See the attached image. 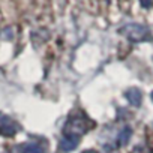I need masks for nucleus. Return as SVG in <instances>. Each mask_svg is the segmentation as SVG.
I'll return each mask as SVG.
<instances>
[{
    "instance_id": "nucleus-9",
    "label": "nucleus",
    "mask_w": 153,
    "mask_h": 153,
    "mask_svg": "<svg viewBox=\"0 0 153 153\" xmlns=\"http://www.w3.org/2000/svg\"><path fill=\"white\" fill-rule=\"evenodd\" d=\"M83 153H98V152L96 150H84Z\"/></svg>"
},
{
    "instance_id": "nucleus-1",
    "label": "nucleus",
    "mask_w": 153,
    "mask_h": 153,
    "mask_svg": "<svg viewBox=\"0 0 153 153\" xmlns=\"http://www.w3.org/2000/svg\"><path fill=\"white\" fill-rule=\"evenodd\" d=\"M120 33L125 35L132 42H144V41L150 39L149 29L146 26H141V24H137V23H131V24L123 26L120 29Z\"/></svg>"
},
{
    "instance_id": "nucleus-2",
    "label": "nucleus",
    "mask_w": 153,
    "mask_h": 153,
    "mask_svg": "<svg viewBox=\"0 0 153 153\" xmlns=\"http://www.w3.org/2000/svg\"><path fill=\"white\" fill-rule=\"evenodd\" d=\"M17 132H18L17 123L11 117H8V116L0 113V135H3V137H14Z\"/></svg>"
},
{
    "instance_id": "nucleus-10",
    "label": "nucleus",
    "mask_w": 153,
    "mask_h": 153,
    "mask_svg": "<svg viewBox=\"0 0 153 153\" xmlns=\"http://www.w3.org/2000/svg\"><path fill=\"white\" fill-rule=\"evenodd\" d=\"M150 98H152V101H153V92H152V95H150Z\"/></svg>"
},
{
    "instance_id": "nucleus-3",
    "label": "nucleus",
    "mask_w": 153,
    "mask_h": 153,
    "mask_svg": "<svg viewBox=\"0 0 153 153\" xmlns=\"http://www.w3.org/2000/svg\"><path fill=\"white\" fill-rule=\"evenodd\" d=\"M78 141H80V135H76V134H68V135H65L60 140V149L65 150V152H72L74 149H76Z\"/></svg>"
},
{
    "instance_id": "nucleus-6",
    "label": "nucleus",
    "mask_w": 153,
    "mask_h": 153,
    "mask_svg": "<svg viewBox=\"0 0 153 153\" xmlns=\"http://www.w3.org/2000/svg\"><path fill=\"white\" fill-rule=\"evenodd\" d=\"M131 135H132V132H131V128H125L123 131H122V134H120V137H122V141H123V144L131 138Z\"/></svg>"
},
{
    "instance_id": "nucleus-4",
    "label": "nucleus",
    "mask_w": 153,
    "mask_h": 153,
    "mask_svg": "<svg viewBox=\"0 0 153 153\" xmlns=\"http://www.w3.org/2000/svg\"><path fill=\"white\" fill-rule=\"evenodd\" d=\"M125 96H126V99L129 101L131 105H134V107H140V105H141L143 95H141V90H140V89H137V87H131V89L126 90Z\"/></svg>"
},
{
    "instance_id": "nucleus-5",
    "label": "nucleus",
    "mask_w": 153,
    "mask_h": 153,
    "mask_svg": "<svg viewBox=\"0 0 153 153\" xmlns=\"http://www.w3.org/2000/svg\"><path fill=\"white\" fill-rule=\"evenodd\" d=\"M23 153H45V149L39 143H27L23 146Z\"/></svg>"
},
{
    "instance_id": "nucleus-7",
    "label": "nucleus",
    "mask_w": 153,
    "mask_h": 153,
    "mask_svg": "<svg viewBox=\"0 0 153 153\" xmlns=\"http://www.w3.org/2000/svg\"><path fill=\"white\" fill-rule=\"evenodd\" d=\"M152 3H153V0H140V5L143 8H150Z\"/></svg>"
},
{
    "instance_id": "nucleus-8",
    "label": "nucleus",
    "mask_w": 153,
    "mask_h": 153,
    "mask_svg": "<svg viewBox=\"0 0 153 153\" xmlns=\"http://www.w3.org/2000/svg\"><path fill=\"white\" fill-rule=\"evenodd\" d=\"M132 153H149V150H146V149L141 147V146H137V147L132 150Z\"/></svg>"
}]
</instances>
